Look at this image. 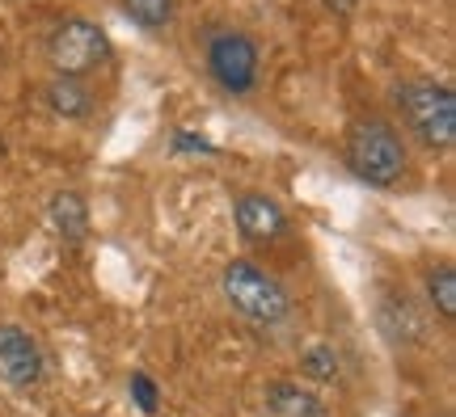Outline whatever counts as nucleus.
<instances>
[{"instance_id": "1", "label": "nucleus", "mask_w": 456, "mask_h": 417, "mask_svg": "<svg viewBox=\"0 0 456 417\" xmlns=\"http://www.w3.org/2000/svg\"><path fill=\"white\" fill-rule=\"evenodd\" d=\"M346 164L359 181L389 190L406 177V148L402 135L385 123V118H359L351 135H346Z\"/></svg>"}, {"instance_id": "2", "label": "nucleus", "mask_w": 456, "mask_h": 417, "mask_svg": "<svg viewBox=\"0 0 456 417\" xmlns=\"http://www.w3.org/2000/svg\"><path fill=\"white\" fill-rule=\"evenodd\" d=\"M224 300L258 329H275L292 317V300L266 270L254 261H228L224 266Z\"/></svg>"}, {"instance_id": "3", "label": "nucleus", "mask_w": 456, "mask_h": 417, "mask_svg": "<svg viewBox=\"0 0 456 417\" xmlns=\"http://www.w3.org/2000/svg\"><path fill=\"white\" fill-rule=\"evenodd\" d=\"M402 114L414 127V135L423 140L431 152H448L456 140V93L448 84H431V81H414L402 93Z\"/></svg>"}, {"instance_id": "4", "label": "nucleus", "mask_w": 456, "mask_h": 417, "mask_svg": "<svg viewBox=\"0 0 456 417\" xmlns=\"http://www.w3.org/2000/svg\"><path fill=\"white\" fill-rule=\"evenodd\" d=\"M47 60L55 68V76H68V81H81L94 68H102L110 60V43L102 26L85 21V17H68L60 21L47 38Z\"/></svg>"}, {"instance_id": "5", "label": "nucleus", "mask_w": 456, "mask_h": 417, "mask_svg": "<svg viewBox=\"0 0 456 417\" xmlns=\"http://www.w3.org/2000/svg\"><path fill=\"white\" fill-rule=\"evenodd\" d=\"M258 43L241 30H216L208 38V72L216 76V84L232 97H245L258 84Z\"/></svg>"}, {"instance_id": "6", "label": "nucleus", "mask_w": 456, "mask_h": 417, "mask_svg": "<svg viewBox=\"0 0 456 417\" xmlns=\"http://www.w3.org/2000/svg\"><path fill=\"white\" fill-rule=\"evenodd\" d=\"M0 380L13 388H34L43 380L38 341L17 325H0Z\"/></svg>"}, {"instance_id": "7", "label": "nucleus", "mask_w": 456, "mask_h": 417, "mask_svg": "<svg viewBox=\"0 0 456 417\" xmlns=\"http://www.w3.org/2000/svg\"><path fill=\"white\" fill-rule=\"evenodd\" d=\"M237 228H241L245 241L266 245V241H275V237H283L288 220H283V211H279L275 198L245 194V198H237Z\"/></svg>"}, {"instance_id": "8", "label": "nucleus", "mask_w": 456, "mask_h": 417, "mask_svg": "<svg viewBox=\"0 0 456 417\" xmlns=\"http://www.w3.org/2000/svg\"><path fill=\"white\" fill-rule=\"evenodd\" d=\"M51 228L64 237V241H85V232H89V207H85V198L77 190H60L51 198Z\"/></svg>"}, {"instance_id": "9", "label": "nucleus", "mask_w": 456, "mask_h": 417, "mask_svg": "<svg viewBox=\"0 0 456 417\" xmlns=\"http://www.w3.org/2000/svg\"><path fill=\"white\" fill-rule=\"evenodd\" d=\"M266 409L275 417H326V405L300 384H271L266 392Z\"/></svg>"}, {"instance_id": "10", "label": "nucleus", "mask_w": 456, "mask_h": 417, "mask_svg": "<svg viewBox=\"0 0 456 417\" xmlns=\"http://www.w3.org/2000/svg\"><path fill=\"white\" fill-rule=\"evenodd\" d=\"M47 106H51V114H60V118H85L89 106H94V97L85 93L81 81L55 76V81L47 84Z\"/></svg>"}, {"instance_id": "11", "label": "nucleus", "mask_w": 456, "mask_h": 417, "mask_svg": "<svg viewBox=\"0 0 456 417\" xmlns=\"http://www.w3.org/2000/svg\"><path fill=\"white\" fill-rule=\"evenodd\" d=\"M427 295H431V304L440 312L444 321H452L456 317V270L452 266H436V270L427 274Z\"/></svg>"}, {"instance_id": "12", "label": "nucleus", "mask_w": 456, "mask_h": 417, "mask_svg": "<svg viewBox=\"0 0 456 417\" xmlns=\"http://www.w3.org/2000/svg\"><path fill=\"white\" fill-rule=\"evenodd\" d=\"M118 4L148 30H161V26L174 21V0H118Z\"/></svg>"}, {"instance_id": "13", "label": "nucleus", "mask_w": 456, "mask_h": 417, "mask_svg": "<svg viewBox=\"0 0 456 417\" xmlns=\"http://www.w3.org/2000/svg\"><path fill=\"white\" fill-rule=\"evenodd\" d=\"M338 350L334 346H313L309 354H305V375L309 380H317V384H330L334 375H338Z\"/></svg>"}, {"instance_id": "14", "label": "nucleus", "mask_w": 456, "mask_h": 417, "mask_svg": "<svg viewBox=\"0 0 456 417\" xmlns=\"http://www.w3.org/2000/svg\"><path fill=\"white\" fill-rule=\"evenodd\" d=\"M131 397H135V405H140L144 413H157V384L148 380L144 371H140V375H131Z\"/></svg>"}, {"instance_id": "15", "label": "nucleus", "mask_w": 456, "mask_h": 417, "mask_svg": "<svg viewBox=\"0 0 456 417\" xmlns=\"http://www.w3.org/2000/svg\"><path fill=\"white\" fill-rule=\"evenodd\" d=\"M174 144H178V148H195V152H212V144H203V140H195V135H178Z\"/></svg>"}, {"instance_id": "16", "label": "nucleus", "mask_w": 456, "mask_h": 417, "mask_svg": "<svg viewBox=\"0 0 456 417\" xmlns=\"http://www.w3.org/2000/svg\"><path fill=\"white\" fill-rule=\"evenodd\" d=\"M326 9H334L338 17H346L351 9H355V0H326Z\"/></svg>"}]
</instances>
